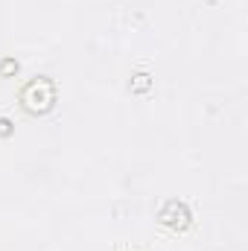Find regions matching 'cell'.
I'll list each match as a JSON object with an SVG mask.
<instances>
[{"label": "cell", "mask_w": 248, "mask_h": 251, "mask_svg": "<svg viewBox=\"0 0 248 251\" xmlns=\"http://www.w3.org/2000/svg\"><path fill=\"white\" fill-rule=\"evenodd\" d=\"M53 102V85L47 79H35L24 88V105L29 111H44Z\"/></svg>", "instance_id": "obj_1"}]
</instances>
